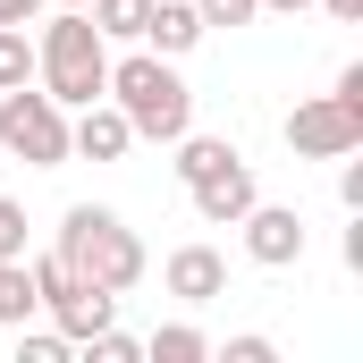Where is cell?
Here are the masks:
<instances>
[{
  "label": "cell",
  "instance_id": "obj_1",
  "mask_svg": "<svg viewBox=\"0 0 363 363\" xmlns=\"http://www.w3.org/2000/svg\"><path fill=\"white\" fill-rule=\"evenodd\" d=\"M34 85L51 93L60 110H85V101H101V85H110V43L93 34L85 9L43 17V34H34Z\"/></svg>",
  "mask_w": 363,
  "mask_h": 363
},
{
  "label": "cell",
  "instance_id": "obj_2",
  "mask_svg": "<svg viewBox=\"0 0 363 363\" xmlns=\"http://www.w3.org/2000/svg\"><path fill=\"white\" fill-rule=\"evenodd\" d=\"M110 101L127 110V127H135V144H178L186 127H194V93L186 77L161 60V51H127V60H110Z\"/></svg>",
  "mask_w": 363,
  "mask_h": 363
},
{
  "label": "cell",
  "instance_id": "obj_3",
  "mask_svg": "<svg viewBox=\"0 0 363 363\" xmlns=\"http://www.w3.org/2000/svg\"><path fill=\"white\" fill-rule=\"evenodd\" d=\"M60 262L93 287H110V296H127L135 279H144V237L110 211V203H68V220H60V245H51Z\"/></svg>",
  "mask_w": 363,
  "mask_h": 363
},
{
  "label": "cell",
  "instance_id": "obj_4",
  "mask_svg": "<svg viewBox=\"0 0 363 363\" xmlns=\"http://www.w3.org/2000/svg\"><path fill=\"white\" fill-rule=\"evenodd\" d=\"M0 144H9L26 169L77 161V152H68V110H60L43 85H9V93H0Z\"/></svg>",
  "mask_w": 363,
  "mask_h": 363
},
{
  "label": "cell",
  "instance_id": "obj_5",
  "mask_svg": "<svg viewBox=\"0 0 363 363\" xmlns=\"http://www.w3.org/2000/svg\"><path fill=\"white\" fill-rule=\"evenodd\" d=\"M26 271H34V296H43V313H51V330H60L68 347L93 338V330L118 313V296H110V287H93V279H77L60 254H43V262H26Z\"/></svg>",
  "mask_w": 363,
  "mask_h": 363
},
{
  "label": "cell",
  "instance_id": "obj_6",
  "mask_svg": "<svg viewBox=\"0 0 363 363\" xmlns=\"http://www.w3.org/2000/svg\"><path fill=\"white\" fill-rule=\"evenodd\" d=\"M287 152H304V161H347V152H363V110H347L338 93L296 101L287 110Z\"/></svg>",
  "mask_w": 363,
  "mask_h": 363
},
{
  "label": "cell",
  "instance_id": "obj_7",
  "mask_svg": "<svg viewBox=\"0 0 363 363\" xmlns=\"http://www.w3.org/2000/svg\"><path fill=\"white\" fill-rule=\"evenodd\" d=\"M186 194H194V220H203V228H237V220L262 203V186H254V169H245V152H228L211 178H194Z\"/></svg>",
  "mask_w": 363,
  "mask_h": 363
},
{
  "label": "cell",
  "instance_id": "obj_8",
  "mask_svg": "<svg viewBox=\"0 0 363 363\" xmlns=\"http://www.w3.org/2000/svg\"><path fill=\"white\" fill-rule=\"evenodd\" d=\"M68 152H85V161H127L135 152V127H127V110L101 93L85 110H68Z\"/></svg>",
  "mask_w": 363,
  "mask_h": 363
},
{
  "label": "cell",
  "instance_id": "obj_9",
  "mask_svg": "<svg viewBox=\"0 0 363 363\" xmlns=\"http://www.w3.org/2000/svg\"><path fill=\"white\" fill-rule=\"evenodd\" d=\"M237 228H245V254H254L262 271H287V262H304V220H296L287 203H254Z\"/></svg>",
  "mask_w": 363,
  "mask_h": 363
},
{
  "label": "cell",
  "instance_id": "obj_10",
  "mask_svg": "<svg viewBox=\"0 0 363 363\" xmlns=\"http://www.w3.org/2000/svg\"><path fill=\"white\" fill-rule=\"evenodd\" d=\"M161 287H169L178 304H220V296H228V254H220V245H178V254L161 262Z\"/></svg>",
  "mask_w": 363,
  "mask_h": 363
},
{
  "label": "cell",
  "instance_id": "obj_11",
  "mask_svg": "<svg viewBox=\"0 0 363 363\" xmlns=\"http://www.w3.org/2000/svg\"><path fill=\"white\" fill-rule=\"evenodd\" d=\"M144 51H161V60H178L203 43V17H194V0H144V34H135Z\"/></svg>",
  "mask_w": 363,
  "mask_h": 363
},
{
  "label": "cell",
  "instance_id": "obj_12",
  "mask_svg": "<svg viewBox=\"0 0 363 363\" xmlns=\"http://www.w3.org/2000/svg\"><path fill=\"white\" fill-rule=\"evenodd\" d=\"M43 313V296H34V271H26V254H0V330H26Z\"/></svg>",
  "mask_w": 363,
  "mask_h": 363
},
{
  "label": "cell",
  "instance_id": "obj_13",
  "mask_svg": "<svg viewBox=\"0 0 363 363\" xmlns=\"http://www.w3.org/2000/svg\"><path fill=\"white\" fill-rule=\"evenodd\" d=\"M144 355H152V363H203V355H211V338H203L194 321H169V330L144 338Z\"/></svg>",
  "mask_w": 363,
  "mask_h": 363
},
{
  "label": "cell",
  "instance_id": "obj_14",
  "mask_svg": "<svg viewBox=\"0 0 363 363\" xmlns=\"http://www.w3.org/2000/svg\"><path fill=\"white\" fill-rule=\"evenodd\" d=\"M85 17L101 43H135L144 34V0H85Z\"/></svg>",
  "mask_w": 363,
  "mask_h": 363
},
{
  "label": "cell",
  "instance_id": "obj_15",
  "mask_svg": "<svg viewBox=\"0 0 363 363\" xmlns=\"http://www.w3.org/2000/svg\"><path fill=\"white\" fill-rule=\"evenodd\" d=\"M228 152H237V144H220V135H194V127H186V135H178V178H186V186H194V178H211Z\"/></svg>",
  "mask_w": 363,
  "mask_h": 363
},
{
  "label": "cell",
  "instance_id": "obj_16",
  "mask_svg": "<svg viewBox=\"0 0 363 363\" xmlns=\"http://www.w3.org/2000/svg\"><path fill=\"white\" fill-rule=\"evenodd\" d=\"M9 85H34V34L26 26H0V93Z\"/></svg>",
  "mask_w": 363,
  "mask_h": 363
},
{
  "label": "cell",
  "instance_id": "obj_17",
  "mask_svg": "<svg viewBox=\"0 0 363 363\" xmlns=\"http://www.w3.org/2000/svg\"><path fill=\"white\" fill-rule=\"evenodd\" d=\"M77 347H85L93 363H135V355H144V338H127V330H110V321H101L93 338H77Z\"/></svg>",
  "mask_w": 363,
  "mask_h": 363
},
{
  "label": "cell",
  "instance_id": "obj_18",
  "mask_svg": "<svg viewBox=\"0 0 363 363\" xmlns=\"http://www.w3.org/2000/svg\"><path fill=\"white\" fill-rule=\"evenodd\" d=\"M194 17H203V34H211V26H254L262 9H254V0H194Z\"/></svg>",
  "mask_w": 363,
  "mask_h": 363
},
{
  "label": "cell",
  "instance_id": "obj_19",
  "mask_svg": "<svg viewBox=\"0 0 363 363\" xmlns=\"http://www.w3.org/2000/svg\"><path fill=\"white\" fill-rule=\"evenodd\" d=\"M17 363H68V338L60 330H34V338L17 330Z\"/></svg>",
  "mask_w": 363,
  "mask_h": 363
},
{
  "label": "cell",
  "instance_id": "obj_20",
  "mask_svg": "<svg viewBox=\"0 0 363 363\" xmlns=\"http://www.w3.org/2000/svg\"><path fill=\"white\" fill-rule=\"evenodd\" d=\"M211 355H228V363H271L279 347L262 338V330H245V338H228V347H211Z\"/></svg>",
  "mask_w": 363,
  "mask_h": 363
},
{
  "label": "cell",
  "instance_id": "obj_21",
  "mask_svg": "<svg viewBox=\"0 0 363 363\" xmlns=\"http://www.w3.org/2000/svg\"><path fill=\"white\" fill-rule=\"evenodd\" d=\"M0 254H26V211L0 194Z\"/></svg>",
  "mask_w": 363,
  "mask_h": 363
},
{
  "label": "cell",
  "instance_id": "obj_22",
  "mask_svg": "<svg viewBox=\"0 0 363 363\" xmlns=\"http://www.w3.org/2000/svg\"><path fill=\"white\" fill-rule=\"evenodd\" d=\"M43 17V0H0V26H34Z\"/></svg>",
  "mask_w": 363,
  "mask_h": 363
},
{
  "label": "cell",
  "instance_id": "obj_23",
  "mask_svg": "<svg viewBox=\"0 0 363 363\" xmlns=\"http://www.w3.org/2000/svg\"><path fill=\"white\" fill-rule=\"evenodd\" d=\"M321 9H330L338 26H363V0H321Z\"/></svg>",
  "mask_w": 363,
  "mask_h": 363
},
{
  "label": "cell",
  "instance_id": "obj_24",
  "mask_svg": "<svg viewBox=\"0 0 363 363\" xmlns=\"http://www.w3.org/2000/svg\"><path fill=\"white\" fill-rule=\"evenodd\" d=\"M254 9H271V17H304L313 0H254Z\"/></svg>",
  "mask_w": 363,
  "mask_h": 363
},
{
  "label": "cell",
  "instance_id": "obj_25",
  "mask_svg": "<svg viewBox=\"0 0 363 363\" xmlns=\"http://www.w3.org/2000/svg\"><path fill=\"white\" fill-rule=\"evenodd\" d=\"M60 9H85V0H60Z\"/></svg>",
  "mask_w": 363,
  "mask_h": 363
}]
</instances>
